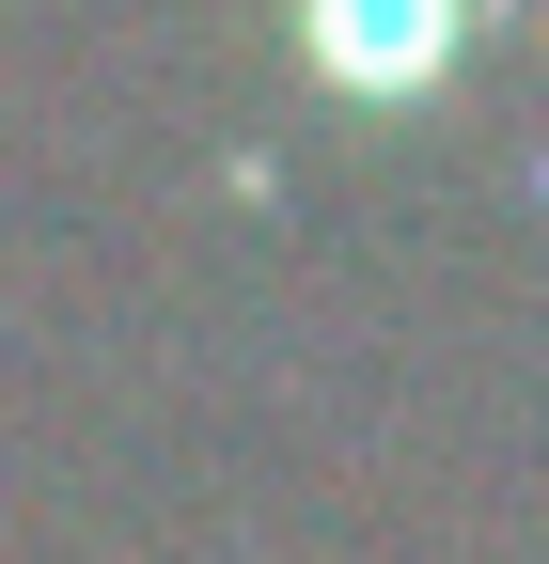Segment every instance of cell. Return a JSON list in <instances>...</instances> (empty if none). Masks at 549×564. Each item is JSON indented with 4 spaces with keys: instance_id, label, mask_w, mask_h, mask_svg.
<instances>
[{
    "instance_id": "6da1fadb",
    "label": "cell",
    "mask_w": 549,
    "mask_h": 564,
    "mask_svg": "<svg viewBox=\"0 0 549 564\" xmlns=\"http://www.w3.org/2000/svg\"><path fill=\"white\" fill-rule=\"evenodd\" d=\"M299 32H314V63L346 95L408 110V95H440V63H455V0H299Z\"/></svg>"
}]
</instances>
